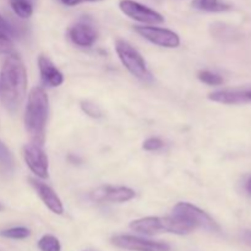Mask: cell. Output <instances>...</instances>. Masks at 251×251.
<instances>
[{"instance_id": "obj_21", "label": "cell", "mask_w": 251, "mask_h": 251, "mask_svg": "<svg viewBox=\"0 0 251 251\" xmlns=\"http://www.w3.org/2000/svg\"><path fill=\"white\" fill-rule=\"evenodd\" d=\"M12 49H14L12 39L0 29V54H11Z\"/></svg>"}, {"instance_id": "obj_16", "label": "cell", "mask_w": 251, "mask_h": 251, "mask_svg": "<svg viewBox=\"0 0 251 251\" xmlns=\"http://www.w3.org/2000/svg\"><path fill=\"white\" fill-rule=\"evenodd\" d=\"M0 171L5 174H11L14 171V157L10 150L0 141Z\"/></svg>"}, {"instance_id": "obj_17", "label": "cell", "mask_w": 251, "mask_h": 251, "mask_svg": "<svg viewBox=\"0 0 251 251\" xmlns=\"http://www.w3.org/2000/svg\"><path fill=\"white\" fill-rule=\"evenodd\" d=\"M10 4L15 14L21 19H28L33 12V7L29 0H10Z\"/></svg>"}, {"instance_id": "obj_2", "label": "cell", "mask_w": 251, "mask_h": 251, "mask_svg": "<svg viewBox=\"0 0 251 251\" xmlns=\"http://www.w3.org/2000/svg\"><path fill=\"white\" fill-rule=\"evenodd\" d=\"M49 112V100L41 87L32 88L25 112V126L32 142L43 145L46 139V124Z\"/></svg>"}, {"instance_id": "obj_24", "label": "cell", "mask_w": 251, "mask_h": 251, "mask_svg": "<svg viewBox=\"0 0 251 251\" xmlns=\"http://www.w3.org/2000/svg\"><path fill=\"white\" fill-rule=\"evenodd\" d=\"M0 29H1L6 36H9L11 39L14 38V37H16V34H19L16 27L12 26V25L10 24L9 21H6L2 16H0Z\"/></svg>"}, {"instance_id": "obj_23", "label": "cell", "mask_w": 251, "mask_h": 251, "mask_svg": "<svg viewBox=\"0 0 251 251\" xmlns=\"http://www.w3.org/2000/svg\"><path fill=\"white\" fill-rule=\"evenodd\" d=\"M81 108H82V110L86 114L92 118H100L102 115V112L100 110V108L96 104H93V103L88 102V100L81 103Z\"/></svg>"}, {"instance_id": "obj_8", "label": "cell", "mask_w": 251, "mask_h": 251, "mask_svg": "<svg viewBox=\"0 0 251 251\" xmlns=\"http://www.w3.org/2000/svg\"><path fill=\"white\" fill-rule=\"evenodd\" d=\"M135 31L156 46L164 48H176L180 44V38L171 29L154 26H135Z\"/></svg>"}, {"instance_id": "obj_15", "label": "cell", "mask_w": 251, "mask_h": 251, "mask_svg": "<svg viewBox=\"0 0 251 251\" xmlns=\"http://www.w3.org/2000/svg\"><path fill=\"white\" fill-rule=\"evenodd\" d=\"M193 7L207 12H225L232 9L229 4L222 0H193Z\"/></svg>"}, {"instance_id": "obj_19", "label": "cell", "mask_w": 251, "mask_h": 251, "mask_svg": "<svg viewBox=\"0 0 251 251\" xmlns=\"http://www.w3.org/2000/svg\"><path fill=\"white\" fill-rule=\"evenodd\" d=\"M31 234V230L26 227H12L9 229H5L0 232V235L4 238H9V239H26Z\"/></svg>"}, {"instance_id": "obj_13", "label": "cell", "mask_w": 251, "mask_h": 251, "mask_svg": "<svg viewBox=\"0 0 251 251\" xmlns=\"http://www.w3.org/2000/svg\"><path fill=\"white\" fill-rule=\"evenodd\" d=\"M69 37L78 47H92L98 38V33L95 27L86 21H80L70 27Z\"/></svg>"}, {"instance_id": "obj_18", "label": "cell", "mask_w": 251, "mask_h": 251, "mask_svg": "<svg viewBox=\"0 0 251 251\" xmlns=\"http://www.w3.org/2000/svg\"><path fill=\"white\" fill-rule=\"evenodd\" d=\"M38 248L41 251H61L60 242L54 235H43L38 240Z\"/></svg>"}, {"instance_id": "obj_20", "label": "cell", "mask_w": 251, "mask_h": 251, "mask_svg": "<svg viewBox=\"0 0 251 251\" xmlns=\"http://www.w3.org/2000/svg\"><path fill=\"white\" fill-rule=\"evenodd\" d=\"M199 80L202 81L203 83L206 85H210V86H220L223 83V78L221 77L220 75L215 73H211L208 70H202L199 73L198 75Z\"/></svg>"}, {"instance_id": "obj_28", "label": "cell", "mask_w": 251, "mask_h": 251, "mask_svg": "<svg viewBox=\"0 0 251 251\" xmlns=\"http://www.w3.org/2000/svg\"><path fill=\"white\" fill-rule=\"evenodd\" d=\"M83 1V0H82ZM86 1H98V0H86Z\"/></svg>"}, {"instance_id": "obj_11", "label": "cell", "mask_w": 251, "mask_h": 251, "mask_svg": "<svg viewBox=\"0 0 251 251\" xmlns=\"http://www.w3.org/2000/svg\"><path fill=\"white\" fill-rule=\"evenodd\" d=\"M29 184H31L32 188L34 189V191H36L37 195L39 196V199L43 201L44 205H46L51 212L56 213V215H63V202H61L59 196L56 195L55 191H54L50 186L47 185L43 181L38 180V179L36 178H29Z\"/></svg>"}, {"instance_id": "obj_10", "label": "cell", "mask_w": 251, "mask_h": 251, "mask_svg": "<svg viewBox=\"0 0 251 251\" xmlns=\"http://www.w3.org/2000/svg\"><path fill=\"white\" fill-rule=\"evenodd\" d=\"M135 198V191L126 186H100L91 193V199L97 202H126Z\"/></svg>"}, {"instance_id": "obj_27", "label": "cell", "mask_w": 251, "mask_h": 251, "mask_svg": "<svg viewBox=\"0 0 251 251\" xmlns=\"http://www.w3.org/2000/svg\"><path fill=\"white\" fill-rule=\"evenodd\" d=\"M245 234H247V238L251 242V230H248V232H245Z\"/></svg>"}, {"instance_id": "obj_1", "label": "cell", "mask_w": 251, "mask_h": 251, "mask_svg": "<svg viewBox=\"0 0 251 251\" xmlns=\"http://www.w3.org/2000/svg\"><path fill=\"white\" fill-rule=\"evenodd\" d=\"M27 74L21 58L9 54L0 73V97L4 107L14 113L20 108L26 96Z\"/></svg>"}, {"instance_id": "obj_9", "label": "cell", "mask_w": 251, "mask_h": 251, "mask_svg": "<svg viewBox=\"0 0 251 251\" xmlns=\"http://www.w3.org/2000/svg\"><path fill=\"white\" fill-rule=\"evenodd\" d=\"M24 158L28 168L38 178H48V157L42 145L32 142L24 147Z\"/></svg>"}, {"instance_id": "obj_14", "label": "cell", "mask_w": 251, "mask_h": 251, "mask_svg": "<svg viewBox=\"0 0 251 251\" xmlns=\"http://www.w3.org/2000/svg\"><path fill=\"white\" fill-rule=\"evenodd\" d=\"M38 66L41 71V77L44 85L49 87H58L64 82V76L56 66L47 56L41 55L38 58Z\"/></svg>"}, {"instance_id": "obj_12", "label": "cell", "mask_w": 251, "mask_h": 251, "mask_svg": "<svg viewBox=\"0 0 251 251\" xmlns=\"http://www.w3.org/2000/svg\"><path fill=\"white\" fill-rule=\"evenodd\" d=\"M208 100L222 104H245L251 103L250 88H233V90H220L208 95Z\"/></svg>"}, {"instance_id": "obj_7", "label": "cell", "mask_w": 251, "mask_h": 251, "mask_svg": "<svg viewBox=\"0 0 251 251\" xmlns=\"http://www.w3.org/2000/svg\"><path fill=\"white\" fill-rule=\"evenodd\" d=\"M119 7L130 19L142 22V24L157 25L164 21V17L159 12L154 11L146 5L134 1V0H122L119 2Z\"/></svg>"}, {"instance_id": "obj_29", "label": "cell", "mask_w": 251, "mask_h": 251, "mask_svg": "<svg viewBox=\"0 0 251 251\" xmlns=\"http://www.w3.org/2000/svg\"><path fill=\"white\" fill-rule=\"evenodd\" d=\"M2 210V206L1 205H0V211H1Z\"/></svg>"}, {"instance_id": "obj_4", "label": "cell", "mask_w": 251, "mask_h": 251, "mask_svg": "<svg viewBox=\"0 0 251 251\" xmlns=\"http://www.w3.org/2000/svg\"><path fill=\"white\" fill-rule=\"evenodd\" d=\"M115 50H117L123 65L127 69L130 74H132L135 77L140 78V80L146 81V82L152 80V75L147 69L144 58L134 47L130 46L127 42L123 41V39H119L115 43Z\"/></svg>"}, {"instance_id": "obj_3", "label": "cell", "mask_w": 251, "mask_h": 251, "mask_svg": "<svg viewBox=\"0 0 251 251\" xmlns=\"http://www.w3.org/2000/svg\"><path fill=\"white\" fill-rule=\"evenodd\" d=\"M130 228L134 232L145 235H154L158 233L168 232L174 234H188L195 228L181 218L172 215L168 217H145L132 221Z\"/></svg>"}, {"instance_id": "obj_25", "label": "cell", "mask_w": 251, "mask_h": 251, "mask_svg": "<svg viewBox=\"0 0 251 251\" xmlns=\"http://www.w3.org/2000/svg\"><path fill=\"white\" fill-rule=\"evenodd\" d=\"M59 1L63 2L64 5H68V6H74V5L80 4L82 0H59Z\"/></svg>"}, {"instance_id": "obj_6", "label": "cell", "mask_w": 251, "mask_h": 251, "mask_svg": "<svg viewBox=\"0 0 251 251\" xmlns=\"http://www.w3.org/2000/svg\"><path fill=\"white\" fill-rule=\"evenodd\" d=\"M112 244L123 250L129 251H169L171 247L167 243L154 242L134 235H115L112 238Z\"/></svg>"}, {"instance_id": "obj_5", "label": "cell", "mask_w": 251, "mask_h": 251, "mask_svg": "<svg viewBox=\"0 0 251 251\" xmlns=\"http://www.w3.org/2000/svg\"><path fill=\"white\" fill-rule=\"evenodd\" d=\"M173 215L188 222L194 228H203L210 232H218L220 227L208 213L188 202H179L174 206Z\"/></svg>"}, {"instance_id": "obj_22", "label": "cell", "mask_w": 251, "mask_h": 251, "mask_svg": "<svg viewBox=\"0 0 251 251\" xmlns=\"http://www.w3.org/2000/svg\"><path fill=\"white\" fill-rule=\"evenodd\" d=\"M164 146V142L158 137H150L142 145V149L146 151H157V150L162 149Z\"/></svg>"}, {"instance_id": "obj_26", "label": "cell", "mask_w": 251, "mask_h": 251, "mask_svg": "<svg viewBox=\"0 0 251 251\" xmlns=\"http://www.w3.org/2000/svg\"><path fill=\"white\" fill-rule=\"evenodd\" d=\"M247 191L251 195V178L248 180V183H247Z\"/></svg>"}]
</instances>
